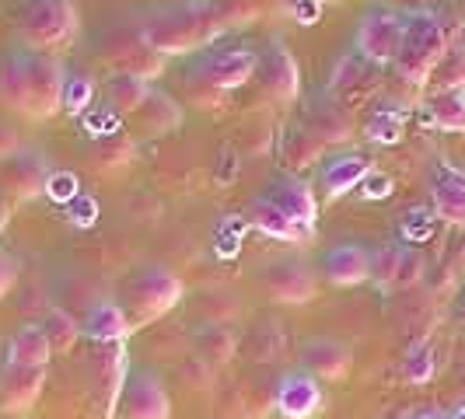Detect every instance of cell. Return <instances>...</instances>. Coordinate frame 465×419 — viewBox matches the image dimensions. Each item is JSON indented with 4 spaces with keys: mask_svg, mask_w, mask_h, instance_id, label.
<instances>
[{
    "mask_svg": "<svg viewBox=\"0 0 465 419\" xmlns=\"http://www.w3.org/2000/svg\"><path fill=\"white\" fill-rule=\"evenodd\" d=\"M232 22L228 4L213 0H183L172 7L143 11L137 22V32L147 39V46L158 49L164 60L168 56H186L196 49L210 46Z\"/></svg>",
    "mask_w": 465,
    "mask_h": 419,
    "instance_id": "cell-1",
    "label": "cell"
},
{
    "mask_svg": "<svg viewBox=\"0 0 465 419\" xmlns=\"http://www.w3.org/2000/svg\"><path fill=\"white\" fill-rule=\"evenodd\" d=\"M451 43V32L448 24L430 15V11H417L406 18V35H402V49L396 56V73L413 84V88H427L430 81V70L438 67V60L444 56V49Z\"/></svg>",
    "mask_w": 465,
    "mask_h": 419,
    "instance_id": "cell-2",
    "label": "cell"
},
{
    "mask_svg": "<svg viewBox=\"0 0 465 419\" xmlns=\"http://www.w3.org/2000/svg\"><path fill=\"white\" fill-rule=\"evenodd\" d=\"M179 301H183V279L164 266H143L126 279L123 311H126L130 328H140L162 318L164 311H172Z\"/></svg>",
    "mask_w": 465,
    "mask_h": 419,
    "instance_id": "cell-3",
    "label": "cell"
},
{
    "mask_svg": "<svg viewBox=\"0 0 465 419\" xmlns=\"http://www.w3.org/2000/svg\"><path fill=\"white\" fill-rule=\"evenodd\" d=\"M77 28H81V15L74 0H28L18 18V32L32 53L70 46Z\"/></svg>",
    "mask_w": 465,
    "mask_h": 419,
    "instance_id": "cell-4",
    "label": "cell"
},
{
    "mask_svg": "<svg viewBox=\"0 0 465 419\" xmlns=\"http://www.w3.org/2000/svg\"><path fill=\"white\" fill-rule=\"evenodd\" d=\"M102 60L113 67V73H130L140 81H154L164 73V56L147 46V39L137 32V24H116L102 39Z\"/></svg>",
    "mask_w": 465,
    "mask_h": 419,
    "instance_id": "cell-5",
    "label": "cell"
},
{
    "mask_svg": "<svg viewBox=\"0 0 465 419\" xmlns=\"http://www.w3.org/2000/svg\"><path fill=\"white\" fill-rule=\"evenodd\" d=\"M402 35H406V18L392 7H374L361 18L353 43L368 63L389 67V63H396L399 49H402Z\"/></svg>",
    "mask_w": 465,
    "mask_h": 419,
    "instance_id": "cell-6",
    "label": "cell"
},
{
    "mask_svg": "<svg viewBox=\"0 0 465 419\" xmlns=\"http://www.w3.org/2000/svg\"><path fill=\"white\" fill-rule=\"evenodd\" d=\"M25 77H28V112L32 119H53L64 109V67L46 53H25Z\"/></svg>",
    "mask_w": 465,
    "mask_h": 419,
    "instance_id": "cell-7",
    "label": "cell"
},
{
    "mask_svg": "<svg viewBox=\"0 0 465 419\" xmlns=\"http://www.w3.org/2000/svg\"><path fill=\"white\" fill-rule=\"evenodd\" d=\"M49 168L46 158L32 147H18L15 154H7L0 161V192L11 196V200H35L46 192L49 182Z\"/></svg>",
    "mask_w": 465,
    "mask_h": 419,
    "instance_id": "cell-8",
    "label": "cell"
},
{
    "mask_svg": "<svg viewBox=\"0 0 465 419\" xmlns=\"http://www.w3.org/2000/svg\"><path fill=\"white\" fill-rule=\"evenodd\" d=\"M259 67V56L245 46H224L217 53H210L207 60L200 63V77L213 94H224L242 88Z\"/></svg>",
    "mask_w": 465,
    "mask_h": 419,
    "instance_id": "cell-9",
    "label": "cell"
},
{
    "mask_svg": "<svg viewBox=\"0 0 465 419\" xmlns=\"http://www.w3.org/2000/svg\"><path fill=\"white\" fill-rule=\"evenodd\" d=\"M259 283H262L266 297H273L280 304H308L319 294L312 269H304V262H298V258H277V262H270L259 273Z\"/></svg>",
    "mask_w": 465,
    "mask_h": 419,
    "instance_id": "cell-10",
    "label": "cell"
},
{
    "mask_svg": "<svg viewBox=\"0 0 465 419\" xmlns=\"http://www.w3.org/2000/svg\"><path fill=\"white\" fill-rule=\"evenodd\" d=\"M119 413L123 419H168L172 405H168V392L154 374L140 371L130 374L119 395Z\"/></svg>",
    "mask_w": 465,
    "mask_h": 419,
    "instance_id": "cell-11",
    "label": "cell"
},
{
    "mask_svg": "<svg viewBox=\"0 0 465 419\" xmlns=\"http://www.w3.org/2000/svg\"><path fill=\"white\" fill-rule=\"evenodd\" d=\"M256 73H259V81H262V88H266V94H273L283 105H291V102L302 94L298 60L291 56V49L283 46V43H273V46L259 56Z\"/></svg>",
    "mask_w": 465,
    "mask_h": 419,
    "instance_id": "cell-12",
    "label": "cell"
},
{
    "mask_svg": "<svg viewBox=\"0 0 465 419\" xmlns=\"http://www.w3.org/2000/svg\"><path fill=\"white\" fill-rule=\"evenodd\" d=\"M381 77H378V67L368 63L361 53H350L343 56L332 77H329V94L332 102H368L374 92H378Z\"/></svg>",
    "mask_w": 465,
    "mask_h": 419,
    "instance_id": "cell-13",
    "label": "cell"
},
{
    "mask_svg": "<svg viewBox=\"0 0 465 419\" xmlns=\"http://www.w3.org/2000/svg\"><path fill=\"white\" fill-rule=\"evenodd\" d=\"M126 349L123 343H102V349L94 353V398L102 405V413L113 416L123 385H126Z\"/></svg>",
    "mask_w": 465,
    "mask_h": 419,
    "instance_id": "cell-14",
    "label": "cell"
},
{
    "mask_svg": "<svg viewBox=\"0 0 465 419\" xmlns=\"http://www.w3.org/2000/svg\"><path fill=\"white\" fill-rule=\"evenodd\" d=\"M430 203H434V213L455 224V228H465V171L455 168L448 161H438L434 168V179H430Z\"/></svg>",
    "mask_w": 465,
    "mask_h": 419,
    "instance_id": "cell-15",
    "label": "cell"
},
{
    "mask_svg": "<svg viewBox=\"0 0 465 419\" xmlns=\"http://www.w3.org/2000/svg\"><path fill=\"white\" fill-rule=\"evenodd\" d=\"M46 385V367L28 364H7L0 374V405L7 413H28Z\"/></svg>",
    "mask_w": 465,
    "mask_h": 419,
    "instance_id": "cell-16",
    "label": "cell"
},
{
    "mask_svg": "<svg viewBox=\"0 0 465 419\" xmlns=\"http://www.w3.org/2000/svg\"><path fill=\"white\" fill-rule=\"evenodd\" d=\"M322 277L332 287H357L364 279H371V252L364 245H332L326 256H322Z\"/></svg>",
    "mask_w": 465,
    "mask_h": 419,
    "instance_id": "cell-17",
    "label": "cell"
},
{
    "mask_svg": "<svg viewBox=\"0 0 465 419\" xmlns=\"http://www.w3.org/2000/svg\"><path fill=\"white\" fill-rule=\"evenodd\" d=\"M302 364L312 377L343 381L350 371V349L347 343H340L332 336H312L302 343Z\"/></svg>",
    "mask_w": 465,
    "mask_h": 419,
    "instance_id": "cell-18",
    "label": "cell"
},
{
    "mask_svg": "<svg viewBox=\"0 0 465 419\" xmlns=\"http://www.w3.org/2000/svg\"><path fill=\"white\" fill-rule=\"evenodd\" d=\"M322 405L319 381L312 374H283L277 381V413L283 419H308L315 416V409Z\"/></svg>",
    "mask_w": 465,
    "mask_h": 419,
    "instance_id": "cell-19",
    "label": "cell"
},
{
    "mask_svg": "<svg viewBox=\"0 0 465 419\" xmlns=\"http://www.w3.org/2000/svg\"><path fill=\"white\" fill-rule=\"evenodd\" d=\"M266 200L277 210H283L291 220H298L304 228H315V217H319V203H315V192L308 189V182L294 179V175H283L273 182V189L266 192Z\"/></svg>",
    "mask_w": 465,
    "mask_h": 419,
    "instance_id": "cell-20",
    "label": "cell"
},
{
    "mask_svg": "<svg viewBox=\"0 0 465 419\" xmlns=\"http://www.w3.org/2000/svg\"><path fill=\"white\" fill-rule=\"evenodd\" d=\"M245 220L259 228L262 234H270V238H280V241H312V228H304L298 220H291L283 210H277L266 196H259L249 203V213H245Z\"/></svg>",
    "mask_w": 465,
    "mask_h": 419,
    "instance_id": "cell-21",
    "label": "cell"
},
{
    "mask_svg": "<svg viewBox=\"0 0 465 419\" xmlns=\"http://www.w3.org/2000/svg\"><path fill=\"white\" fill-rule=\"evenodd\" d=\"M368 175H371V161H368V158H361V154L332 158V161L322 168V189H326V200H340V196H347L350 189H357Z\"/></svg>",
    "mask_w": 465,
    "mask_h": 419,
    "instance_id": "cell-22",
    "label": "cell"
},
{
    "mask_svg": "<svg viewBox=\"0 0 465 419\" xmlns=\"http://www.w3.org/2000/svg\"><path fill=\"white\" fill-rule=\"evenodd\" d=\"M84 332L92 336L94 343H123L134 328H130V322H126L123 304L102 301L88 311V318H84Z\"/></svg>",
    "mask_w": 465,
    "mask_h": 419,
    "instance_id": "cell-23",
    "label": "cell"
},
{
    "mask_svg": "<svg viewBox=\"0 0 465 419\" xmlns=\"http://www.w3.org/2000/svg\"><path fill=\"white\" fill-rule=\"evenodd\" d=\"M465 84V35H451V43L438 60V67L430 70L427 88L434 92H462Z\"/></svg>",
    "mask_w": 465,
    "mask_h": 419,
    "instance_id": "cell-24",
    "label": "cell"
},
{
    "mask_svg": "<svg viewBox=\"0 0 465 419\" xmlns=\"http://www.w3.org/2000/svg\"><path fill=\"white\" fill-rule=\"evenodd\" d=\"M49 343L43 326H22L11 343H7V364H28V367H46L49 360Z\"/></svg>",
    "mask_w": 465,
    "mask_h": 419,
    "instance_id": "cell-25",
    "label": "cell"
},
{
    "mask_svg": "<svg viewBox=\"0 0 465 419\" xmlns=\"http://www.w3.org/2000/svg\"><path fill=\"white\" fill-rule=\"evenodd\" d=\"M137 119L143 122L147 133H172L183 126V109L164 92H151V98L137 109Z\"/></svg>",
    "mask_w": 465,
    "mask_h": 419,
    "instance_id": "cell-26",
    "label": "cell"
},
{
    "mask_svg": "<svg viewBox=\"0 0 465 419\" xmlns=\"http://www.w3.org/2000/svg\"><path fill=\"white\" fill-rule=\"evenodd\" d=\"M151 84L140 81V77H130V73H113L105 81V94H109V105L123 112V116H137V109L151 98Z\"/></svg>",
    "mask_w": 465,
    "mask_h": 419,
    "instance_id": "cell-27",
    "label": "cell"
},
{
    "mask_svg": "<svg viewBox=\"0 0 465 419\" xmlns=\"http://www.w3.org/2000/svg\"><path fill=\"white\" fill-rule=\"evenodd\" d=\"M308 130L315 133V137L322 140V143H347L350 133H353V126H350L347 112L329 98V102H319L315 109H312V119H308Z\"/></svg>",
    "mask_w": 465,
    "mask_h": 419,
    "instance_id": "cell-28",
    "label": "cell"
},
{
    "mask_svg": "<svg viewBox=\"0 0 465 419\" xmlns=\"http://www.w3.org/2000/svg\"><path fill=\"white\" fill-rule=\"evenodd\" d=\"M427 116L438 130L462 133L465 130V94L462 92H434L427 98Z\"/></svg>",
    "mask_w": 465,
    "mask_h": 419,
    "instance_id": "cell-29",
    "label": "cell"
},
{
    "mask_svg": "<svg viewBox=\"0 0 465 419\" xmlns=\"http://www.w3.org/2000/svg\"><path fill=\"white\" fill-rule=\"evenodd\" d=\"M322 147H326V143L304 126V130H291V133L283 137L280 154H283V164H287L291 171H302V168H312V164L319 161Z\"/></svg>",
    "mask_w": 465,
    "mask_h": 419,
    "instance_id": "cell-30",
    "label": "cell"
},
{
    "mask_svg": "<svg viewBox=\"0 0 465 419\" xmlns=\"http://www.w3.org/2000/svg\"><path fill=\"white\" fill-rule=\"evenodd\" d=\"M0 98L15 112H28V77H25V53H15L4 60L0 70Z\"/></svg>",
    "mask_w": 465,
    "mask_h": 419,
    "instance_id": "cell-31",
    "label": "cell"
},
{
    "mask_svg": "<svg viewBox=\"0 0 465 419\" xmlns=\"http://www.w3.org/2000/svg\"><path fill=\"white\" fill-rule=\"evenodd\" d=\"M196 349H200V356L210 360V364H224V360L234 356V336L224 326L207 322V326L196 332Z\"/></svg>",
    "mask_w": 465,
    "mask_h": 419,
    "instance_id": "cell-32",
    "label": "cell"
},
{
    "mask_svg": "<svg viewBox=\"0 0 465 419\" xmlns=\"http://www.w3.org/2000/svg\"><path fill=\"white\" fill-rule=\"evenodd\" d=\"M43 332H46V343L53 353H70L74 343L81 339V326L70 318L67 311H60V307H53L46 315V322H43Z\"/></svg>",
    "mask_w": 465,
    "mask_h": 419,
    "instance_id": "cell-33",
    "label": "cell"
},
{
    "mask_svg": "<svg viewBox=\"0 0 465 419\" xmlns=\"http://www.w3.org/2000/svg\"><path fill=\"white\" fill-rule=\"evenodd\" d=\"M92 158L98 168H119V164H126L134 158V137H126V133H105V137L94 140L92 147Z\"/></svg>",
    "mask_w": 465,
    "mask_h": 419,
    "instance_id": "cell-34",
    "label": "cell"
},
{
    "mask_svg": "<svg viewBox=\"0 0 465 419\" xmlns=\"http://www.w3.org/2000/svg\"><path fill=\"white\" fill-rule=\"evenodd\" d=\"M402 130H406V116L399 112V109H378L371 119H368V126H364V133L374 140V143H399L402 140Z\"/></svg>",
    "mask_w": 465,
    "mask_h": 419,
    "instance_id": "cell-35",
    "label": "cell"
},
{
    "mask_svg": "<svg viewBox=\"0 0 465 419\" xmlns=\"http://www.w3.org/2000/svg\"><path fill=\"white\" fill-rule=\"evenodd\" d=\"M399 258H402V245H381L371 252V279L381 290H392L399 277Z\"/></svg>",
    "mask_w": 465,
    "mask_h": 419,
    "instance_id": "cell-36",
    "label": "cell"
},
{
    "mask_svg": "<svg viewBox=\"0 0 465 419\" xmlns=\"http://www.w3.org/2000/svg\"><path fill=\"white\" fill-rule=\"evenodd\" d=\"M92 98H94V81H92V77H88V73H70L67 84H64V112H70V116L88 112Z\"/></svg>",
    "mask_w": 465,
    "mask_h": 419,
    "instance_id": "cell-37",
    "label": "cell"
},
{
    "mask_svg": "<svg viewBox=\"0 0 465 419\" xmlns=\"http://www.w3.org/2000/svg\"><path fill=\"white\" fill-rule=\"evenodd\" d=\"M402 377L413 381V385L430 381L434 377V349L427 346V343H417V346L410 349L406 360H402Z\"/></svg>",
    "mask_w": 465,
    "mask_h": 419,
    "instance_id": "cell-38",
    "label": "cell"
},
{
    "mask_svg": "<svg viewBox=\"0 0 465 419\" xmlns=\"http://www.w3.org/2000/svg\"><path fill=\"white\" fill-rule=\"evenodd\" d=\"M434 210H423V207H413L406 210V217L399 220V234L406 238V241H423V238H430L434 234Z\"/></svg>",
    "mask_w": 465,
    "mask_h": 419,
    "instance_id": "cell-39",
    "label": "cell"
},
{
    "mask_svg": "<svg viewBox=\"0 0 465 419\" xmlns=\"http://www.w3.org/2000/svg\"><path fill=\"white\" fill-rule=\"evenodd\" d=\"M46 196H53L56 203L67 207L74 196H81V186H77V175L60 168V171H49V182H46Z\"/></svg>",
    "mask_w": 465,
    "mask_h": 419,
    "instance_id": "cell-40",
    "label": "cell"
},
{
    "mask_svg": "<svg viewBox=\"0 0 465 419\" xmlns=\"http://www.w3.org/2000/svg\"><path fill=\"white\" fill-rule=\"evenodd\" d=\"M242 228H245V220H238V217H228V220L217 228V252H221V256H234V252H238V245H242Z\"/></svg>",
    "mask_w": 465,
    "mask_h": 419,
    "instance_id": "cell-41",
    "label": "cell"
},
{
    "mask_svg": "<svg viewBox=\"0 0 465 419\" xmlns=\"http://www.w3.org/2000/svg\"><path fill=\"white\" fill-rule=\"evenodd\" d=\"M420 277H423V258H420L417 248H406V245H402V258H399L396 287H413Z\"/></svg>",
    "mask_w": 465,
    "mask_h": 419,
    "instance_id": "cell-42",
    "label": "cell"
},
{
    "mask_svg": "<svg viewBox=\"0 0 465 419\" xmlns=\"http://www.w3.org/2000/svg\"><path fill=\"white\" fill-rule=\"evenodd\" d=\"M234 171H238V158H234L232 147L217 151V164H213V175H217V182H221V186H232Z\"/></svg>",
    "mask_w": 465,
    "mask_h": 419,
    "instance_id": "cell-43",
    "label": "cell"
},
{
    "mask_svg": "<svg viewBox=\"0 0 465 419\" xmlns=\"http://www.w3.org/2000/svg\"><path fill=\"white\" fill-rule=\"evenodd\" d=\"M67 207H70V220H74V224H92L94 220V200L92 196H74Z\"/></svg>",
    "mask_w": 465,
    "mask_h": 419,
    "instance_id": "cell-44",
    "label": "cell"
},
{
    "mask_svg": "<svg viewBox=\"0 0 465 419\" xmlns=\"http://www.w3.org/2000/svg\"><path fill=\"white\" fill-rule=\"evenodd\" d=\"M361 186H364V192H368L371 200H381V196L392 192V179H385V175H368Z\"/></svg>",
    "mask_w": 465,
    "mask_h": 419,
    "instance_id": "cell-45",
    "label": "cell"
},
{
    "mask_svg": "<svg viewBox=\"0 0 465 419\" xmlns=\"http://www.w3.org/2000/svg\"><path fill=\"white\" fill-rule=\"evenodd\" d=\"M15 279H18V266H15L11 258L0 252V297H4V294H11Z\"/></svg>",
    "mask_w": 465,
    "mask_h": 419,
    "instance_id": "cell-46",
    "label": "cell"
},
{
    "mask_svg": "<svg viewBox=\"0 0 465 419\" xmlns=\"http://www.w3.org/2000/svg\"><path fill=\"white\" fill-rule=\"evenodd\" d=\"M15 151H18V133L7 130V126H0V161H4L7 154H15Z\"/></svg>",
    "mask_w": 465,
    "mask_h": 419,
    "instance_id": "cell-47",
    "label": "cell"
},
{
    "mask_svg": "<svg viewBox=\"0 0 465 419\" xmlns=\"http://www.w3.org/2000/svg\"><path fill=\"white\" fill-rule=\"evenodd\" d=\"M451 318H455L459 326H465V287L459 290V297H455V304H451Z\"/></svg>",
    "mask_w": 465,
    "mask_h": 419,
    "instance_id": "cell-48",
    "label": "cell"
},
{
    "mask_svg": "<svg viewBox=\"0 0 465 419\" xmlns=\"http://www.w3.org/2000/svg\"><path fill=\"white\" fill-rule=\"evenodd\" d=\"M7 220H11V200L0 192V231L7 228Z\"/></svg>",
    "mask_w": 465,
    "mask_h": 419,
    "instance_id": "cell-49",
    "label": "cell"
},
{
    "mask_svg": "<svg viewBox=\"0 0 465 419\" xmlns=\"http://www.w3.org/2000/svg\"><path fill=\"white\" fill-rule=\"evenodd\" d=\"M455 4H459V11H462V15H465V0H455Z\"/></svg>",
    "mask_w": 465,
    "mask_h": 419,
    "instance_id": "cell-50",
    "label": "cell"
},
{
    "mask_svg": "<svg viewBox=\"0 0 465 419\" xmlns=\"http://www.w3.org/2000/svg\"><path fill=\"white\" fill-rule=\"evenodd\" d=\"M319 4H322V0H319Z\"/></svg>",
    "mask_w": 465,
    "mask_h": 419,
    "instance_id": "cell-51",
    "label": "cell"
}]
</instances>
